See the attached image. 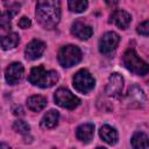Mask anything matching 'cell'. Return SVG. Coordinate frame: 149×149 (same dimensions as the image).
I'll return each instance as SVG.
<instances>
[{
    "mask_svg": "<svg viewBox=\"0 0 149 149\" xmlns=\"http://www.w3.org/2000/svg\"><path fill=\"white\" fill-rule=\"evenodd\" d=\"M17 24H19L20 28H22V29H27V28H29V27L31 26V21H30L27 16H22V17L19 20Z\"/></svg>",
    "mask_w": 149,
    "mask_h": 149,
    "instance_id": "cell-24",
    "label": "cell"
},
{
    "mask_svg": "<svg viewBox=\"0 0 149 149\" xmlns=\"http://www.w3.org/2000/svg\"><path fill=\"white\" fill-rule=\"evenodd\" d=\"M81 61V51L77 45H64L58 51V62L64 68H71Z\"/></svg>",
    "mask_w": 149,
    "mask_h": 149,
    "instance_id": "cell-4",
    "label": "cell"
},
{
    "mask_svg": "<svg viewBox=\"0 0 149 149\" xmlns=\"http://www.w3.org/2000/svg\"><path fill=\"white\" fill-rule=\"evenodd\" d=\"M99 135L108 144H115L118 142V132L108 125H105L100 128Z\"/></svg>",
    "mask_w": 149,
    "mask_h": 149,
    "instance_id": "cell-15",
    "label": "cell"
},
{
    "mask_svg": "<svg viewBox=\"0 0 149 149\" xmlns=\"http://www.w3.org/2000/svg\"><path fill=\"white\" fill-rule=\"evenodd\" d=\"M54 99L58 106L63 108H68V109H74L80 104V100L74 94H72L69 90L63 88V87L58 88L55 92Z\"/></svg>",
    "mask_w": 149,
    "mask_h": 149,
    "instance_id": "cell-6",
    "label": "cell"
},
{
    "mask_svg": "<svg viewBox=\"0 0 149 149\" xmlns=\"http://www.w3.org/2000/svg\"><path fill=\"white\" fill-rule=\"evenodd\" d=\"M23 72H24L23 65L19 62H14L7 66V69L5 71V78H6L8 84L15 85L23 77Z\"/></svg>",
    "mask_w": 149,
    "mask_h": 149,
    "instance_id": "cell-8",
    "label": "cell"
},
{
    "mask_svg": "<svg viewBox=\"0 0 149 149\" xmlns=\"http://www.w3.org/2000/svg\"><path fill=\"white\" fill-rule=\"evenodd\" d=\"M36 17L45 29H54L61 20V2L56 0L38 1L36 5Z\"/></svg>",
    "mask_w": 149,
    "mask_h": 149,
    "instance_id": "cell-1",
    "label": "cell"
},
{
    "mask_svg": "<svg viewBox=\"0 0 149 149\" xmlns=\"http://www.w3.org/2000/svg\"><path fill=\"white\" fill-rule=\"evenodd\" d=\"M44 50H45V43L44 42H42L41 40H33L27 44L26 50H24V55H26L27 59L34 61V59L40 58L43 55Z\"/></svg>",
    "mask_w": 149,
    "mask_h": 149,
    "instance_id": "cell-10",
    "label": "cell"
},
{
    "mask_svg": "<svg viewBox=\"0 0 149 149\" xmlns=\"http://www.w3.org/2000/svg\"><path fill=\"white\" fill-rule=\"evenodd\" d=\"M130 21H132L130 14L127 13L126 10H123V9H116V10H114L112 13V15H111V19H109V22L111 23H114L120 29H126L129 26Z\"/></svg>",
    "mask_w": 149,
    "mask_h": 149,
    "instance_id": "cell-12",
    "label": "cell"
},
{
    "mask_svg": "<svg viewBox=\"0 0 149 149\" xmlns=\"http://www.w3.org/2000/svg\"><path fill=\"white\" fill-rule=\"evenodd\" d=\"M58 119H59V113L55 109H50L49 112H47L42 120H41V126L45 129H49V128H52L57 125L58 122Z\"/></svg>",
    "mask_w": 149,
    "mask_h": 149,
    "instance_id": "cell-18",
    "label": "cell"
},
{
    "mask_svg": "<svg viewBox=\"0 0 149 149\" xmlns=\"http://www.w3.org/2000/svg\"><path fill=\"white\" fill-rule=\"evenodd\" d=\"M68 6H69V9L71 12L81 13L87 8L88 2L86 0H71L68 2Z\"/></svg>",
    "mask_w": 149,
    "mask_h": 149,
    "instance_id": "cell-20",
    "label": "cell"
},
{
    "mask_svg": "<svg viewBox=\"0 0 149 149\" xmlns=\"http://www.w3.org/2000/svg\"><path fill=\"white\" fill-rule=\"evenodd\" d=\"M47 106V99L42 95H31L27 100V107L33 112H40Z\"/></svg>",
    "mask_w": 149,
    "mask_h": 149,
    "instance_id": "cell-17",
    "label": "cell"
},
{
    "mask_svg": "<svg viewBox=\"0 0 149 149\" xmlns=\"http://www.w3.org/2000/svg\"><path fill=\"white\" fill-rule=\"evenodd\" d=\"M119 42H120V36L116 33L107 31L99 40V51L101 54L108 55L116 49Z\"/></svg>",
    "mask_w": 149,
    "mask_h": 149,
    "instance_id": "cell-7",
    "label": "cell"
},
{
    "mask_svg": "<svg viewBox=\"0 0 149 149\" xmlns=\"http://www.w3.org/2000/svg\"><path fill=\"white\" fill-rule=\"evenodd\" d=\"M13 15L7 10V12H3L1 14V19H0V26L3 30L10 28V20H12Z\"/></svg>",
    "mask_w": 149,
    "mask_h": 149,
    "instance_id": "cell-22",
    "label": "cell"
},
{
    "mask_svg": "<svg viewBox=\"0 0 149 149\" xmlns=\"http://www.w3.org/2000/svg\"><path fill=\"white\" fill-rule=\"evenodd\" d=\"M122 63H123L125 68L134 74L144 76L149 72V64L146 63L143 59H141L140 56L132 49L127 50L123 54Z\"/></svg>",
    "mask_w": 149,
    "mask_h": 149,
    "instance_id": "cell-3",
    "label": "cell"
},
{
    "mask_svg": "<svg viewBox=\"0 0 149 149\" xmlns=\"http://www.w3.org/2000/svg\"><path fill=\"white\" fill-rule=\"evenodd\" d=\"M127 102L130 107H141L146 102V94L142 88L134 85L128 90Z\"/></svg>",
    "mask_w": 149,
    "mask_h": 149,
    "instance_id": "cell-11",
    "label": "cell"
},
{
    "mask_svg": "<svg viewBox=\"0 0 149 149\" xmlns=\"http://www.w3.org/2000/svg\"><path fill=\"white\" fill-rule=\"evenodd\" d=\"M71 33L72 35H74L79 40H88L92 34H93V29L92 27H90L88 24L84 23V22H80V21H76L72 27H71Z\"/></svg>",
    "mask_w": 149,
    "mask_h": 149,
    "instance_id": "cell-13",
    "label": "cell"
},
{
    "mask_svg": "<svg viewBox=\"0 0 149 149\" xmlns=\"http://www.w3.org/2000/svg\"><path fill=\"white\" fill-rule=\"evenodd\" d=\"M136 31L142 36H148L149 35V20L140 23L136 28Z\"/></svg>",
    "mask_w": 149,
    "mask_h": 149,
    "instance_id": "cell-23",
    "label": "cell"
},
{
    "mask_svg": "<svg viewBox=\"0 0 149 149\" xmlns=\"http://www.w3.org/2000/svg\"><path fill=\"white\" fill-rule=\"evenodd\" d=\"M122 87H123V78H122V76L120 73L114 72L108 78L105 92H106V94L108 97H116V95H119L121 93Z\"/></svg>",
    "mask_w": 149,
    "mask_h": 149,
    "instance_id": "cell-9",
    "label": "cell"
},
{
    "mask_svg": "<svg viewBox=\"0 0 149 149\" xmlns=\"http://www.w3.org/2000/svg\"><path fill=\"white\" fill-rule=\"evenodd\" d=\"M133 149H147L149 147V136L146 133L136 132L130 140Z\"/></svg>",
    "mask_w": 149,
    "mask_h": 149,
    "instance_id": "cell-16",
    "label": "cell"
},
{
    "mask_svg": "<svg viewBox=\"0 0 149 149\" xmlns=\"http://www.w3.org/2000/svg\"><path fill=\"white\" fill-rule=\"evenodd\" d=\"M0 149H12L9 146H7L6 143H1L0 144Z\"/></svg>",
    "mask_w": 149,
    "mask_h": 149,
    "instance_id": "cell-26",
    "label": "cell"
},
{
    "mask_svg": "<svg viewBox=\"0 0 149 149\" xmlns=\"http://www.w3.org/2000/svg\"><path fill=\"white\" fill-rule=\"evenodd\" d=\"M97 149H106V148H97Z\"/></svg>",
    "mask_w": 149,
    "mask_h": 149,
    "instance_id": "cell-27",
    "label": "cell"
},
{
    "mask_svg": "<svg viewBox=\"0 0 149 149\" xmlns=\"http://www.w3.org/2000/svg\"><path fill=\"white\" fill-rule=\"evenodd\" d=\"M72 83L73 87L80 93H88L91 90H93L95 85L93 76L85 69H81L78 72H76V74L72 78Z\"/></svg>",
    "mask_w": 149,
    "mask_h": 149,
    "instance_id": "cell-5",
    "label": "cell"
},
{
    "mask_svg": "<svg viewBox=\"0 0 149 149\" xmlns=\"http://www.w3.org/2000/svg\"><path fill=\"white\" fill-rule=\"evenodd\" d=\"M94 135V126L92 123H84L80 125L77 129H76V136L79 141L81 142H90L92 140Z\"/></svg>",
    "mask_w": 149,
    "mask_h": 149,
    "instance_id": "cell-14",
    "label": "cell"
},
{
    "mask_svg": "<svg viewBox=\"0 0 149 149\" xmlns=\"http://www.w3.org/2000/svg\"><path fill=\"white\" fill-rule=\"evenodd\" d=\"M13 111H14V114H15V115H23V111H22V108H21L20 106L16 107V108H14Z\"/></svg>",
    "mask_w": 149,
    "mask_h": 149,
    "instance_id": "cell-25",
    "label": "cell"
},
{
    "mask_svg": "<svg viewBox=\"0 0 149 149\" xmlns=\"http://www.w3.org/2000/svg\"><path fill=\"white\" fill-rule=\"evenodd\" d=\"M28 80L35 86L47 88L54 86L58 81V73L54 70L47 71L42 65H38L31 69L28 76Z\"/></svg>",
    "mask_w": 149,
    "mask_h": 149,
    "instance_id": "cell-2",
    "label": "cell"
},
{
    "mask_svg": "<svg viewBox=\"0 0 149 149\" xmlns=\"http://www.w3.org/2000/svg\"><path fill=\"white\" fill-rule=\"evenodd\" d=\"M13 128H14L15 132H17V133H20V134H22V135H27V134L29 133V130H30L29 125H28L27 122L22 121V120L15 121L14 125H13Z\"/></svg>",
    "mask_w": 149,
    "mask_h": 149,
    "instance_id": "cell-21",
    "label": "cell"
},
{
    "mask_svg": "<svg viewBox=\"0 0 149 149\" xmlns=\"http://www.w3.org/2000/svg\"><path fill=\"white\" fill-rule=\"evenodd\" d=\"M19 41H20V37L16 33H9L1 38V47L3 50L13 49L19 44Z\"/></svg>",
    "mask_w": 149,
    "mask_h": 149,
    "instance_id": "cell-19",
    "label": "cell"
}]
</instances>
